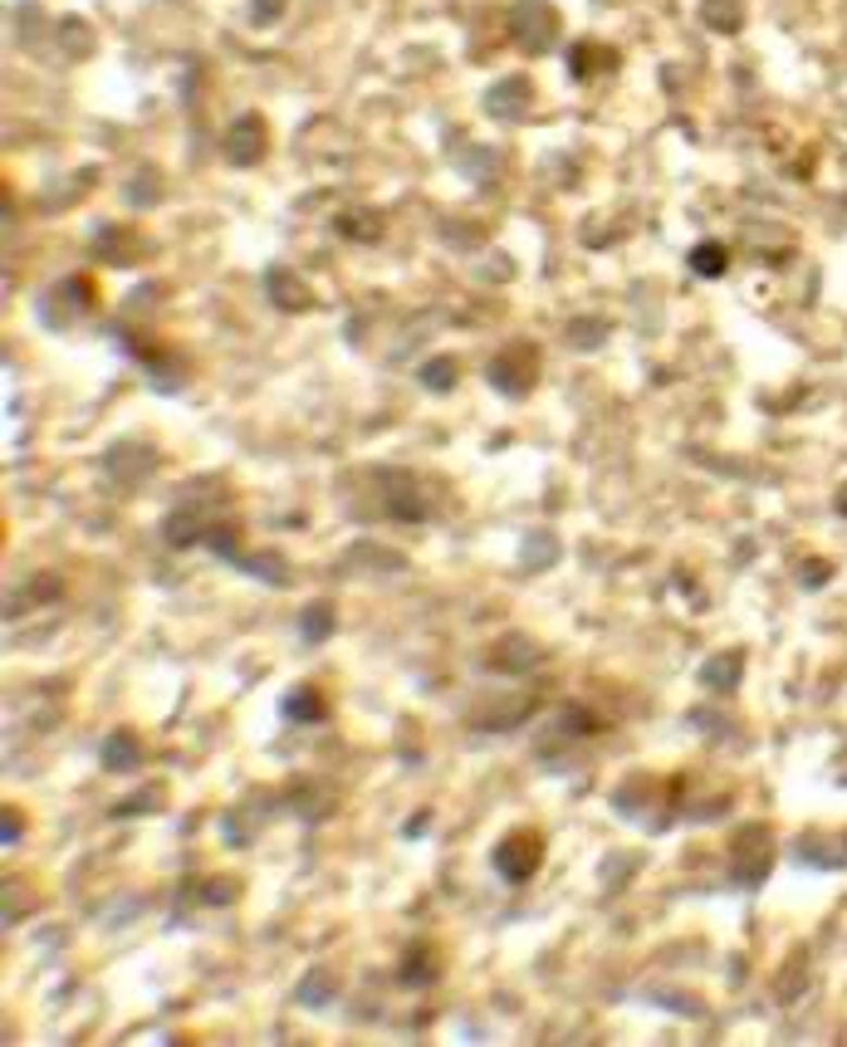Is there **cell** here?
I'll list each match as a JSON object with an SVG mask.
<instances>
[{
    "label": "cell",
    "instance_id": "25",
    "mask_svg": "<svg viewBox=\"0 0 847 1047\" xmlns=\"http://www.w3.org/2000/svg\"><path fill=\"white\" fill-rule=\"evenodd\" d=\"M553 558H559V538H553L549 528H539V534L524 538V568H549Z\"/></svg>",
    "mask_w": 847,
    "mask_h": 1047
},
{
    "label": "cell",
    "instance_id": "6",
    "mask_svg": "<svg viewBox=\"0 0 847 1047\" xmlns=\"http://www.w3.org/2000/svg\"><path fill=\"white\" fill-rule=\"evenodd\" d=\"M530 98H534L530 78L510 74V78H500V84H490V94H485V113L505 117V123H520V117L530 113Z\"/></svg>",
    "mask_w": 847,
    "mask_h": 1047
},
{
    "label": "cell",
    "instance_id": "15",
    "mask_svg": "<svg viewBox=\"0 0 847 1047\" xmlns=\"http://www.w3.org/2000/svg\"><path fill=\"white\" fill-rule=\"evenodd\" d=\"M324 690H314V685H295V690L285 695V720H299V724H319L324 720Z\"/></svg>",
    "mask_w": 847,
    "mask_h": 1047
},
{
    "label": "cell",
    "instance_id": "27",
    "mask_svg": "<svg viewBox=\"0 0 847 1047\" xmlns=\"http://www.w3.org/2000/svg\"><path fill=\"white\" fill-rule=\"evenodd\" d=\"M285 15V0H250V25H275V20Z\"/></svg>",
    "mask_w": 847,
    "mask_h": 1047
},
{
    "label": "cell",
    "instance_id": "14",
    "mask_svg": "<svg viewBox=\"0 0 847 1047\" xmlns=\"http://www.w3.org/2000/svg\"><path fill=\"white\" fill-rule=\"evenodd\" d=\"M265 294H270V303L285 309V313H295V309H304V303H309V289L289 270H270L265 274Z\"/></svg>",
    "mask_w": 847,
    "mask_h": 1047
},
{
    "label": "cell",
    "instance_id": "5",
    "mask_svg": "<svg viewBox=\"0 0 847 1047\" xmlns=\"http://www.w3.org/2000/svg\"><path fill=\"white\" fill-rule=\"evenodd\" d=\"M764 871H769V832L755 822V827L735 832V886H759Z\"/></svg>",
    "mask_w": 847,
    "mask_h": 1047
},
{
    "label": "cell",
    "instance_id": "23",
    "mask_svg": "<svg viewBox=\"0 0 847 1047\" xmlns=\"http://www.w3.org/2000/svg\"><path fill=\"white\" fill-rule=\"evenodd\" d=\"M334 225H338V235H348V240H377V230H383V221H377L373 211H363V205H358V211H344Z\"/></svg>",
    "mask_w": 847,
    "mask_h": 1047
},
{
    "label": "cell",
    "instance_id": "26",
    "mask_svg": "<svg viewBox=\"0 0 847 1047\" xmlns=\"http://www.w3.org/2000/svg\"><path fill=\"white\" fill-rule=\"evenodd\" d=\"M416 377H422L426 391H451L456 387V362L451 358H432V362H422Z\"/></svg>",
    "mask_w": 847,
    "mask_h": 1047
},
{
    "label": "cell",
    "instance_id": "19",
    "mask_svg": "<svg viewBox=\"0 0 847 1047\" xmlns=\"http://www.w3.org/2000/svg\"><path fill=\"white\" fill-rule=\"evenodd\" d=\"M563 338H569L578 352H598L602 342H608V323L602 319H573L569 328H563Z\"/></svg>",
    "mask_w": 847,
    "mask_h": 1047
},
{
    "label": "cell",
    "instance_id": "29",
    "mask_svg": "<svg viewBox=\"0 0 847 1047\" xmlns=\"http://www.w3.org/2000/svg\"><path fill=\"white\" fill-rule=\"evenodd\" d=\"M15 822H21V818H15V812H5V847H15V837H21V827H15Z\"/></svg>",
    "mask_w": 847,
    "mask_h": 1047
},
{
    "label": "cell",
    "instance_id": "28",
    "mask_svg": "<svg viewBox=\"0 0 847 1047\" xmlns=\"http://www.w3.org/2000/svg\"><path fill=\"white\" fill-rule=\"evenodd\" d=\"M804 583H827V568H823V563H808V568H804Z\"/></svg>",
    "mask_w": 847,
    "mask_h": 1047
},
{
    "label": "cell",
    "instance_id": "20",
    "mask_svg": "<svg viewBox=\"0 0 847 1047\" xmlns=\"http://www.w3.org/2000/svg\"><path fill=\"white\" fill-rule=\"evenodd\" d=\"M725 264H730V254H725V245H715V240H706V245L690 250V274H700V279H720Z\"/></svg>",
    "mask_w": 847,
    "mask_h": 1047
},
{
    "label": "cell",
    "instance_id": "11",
    "mask_svg": "<svg viewBox=\"0 0 847 1047\" xmlns=\"http://www.w3.org/2000/svg\"><path fill=\"white\" fill-rule=\"evenodd\" d=\"M99 759H103V769H109V773H128V769H138V763H142V739H138L133 730H113L109 739H103Z\"/></svg>",
    "mask_w": 847,
    "mask_h": 1047
},
{
    "label": "cell",
    "instance_id": "9",
    "mask_svg": "<svg viewBox=\"0 0 847 1047\" xmlns=\"http://www.w3.org/2000/svg\"><path fill=\"white\" fill-rule=\"evenodd\" d=\"M377 479H383V504H387V514L402 519V524H422L426 509H422V499H416L412 479L397 475V470H383Z\"/></svg>",
    "mask_w": 847,
    "mask_h": 1047
},
{
    "label": "cell",
    "instance_id": "7",
    "mask_svg": "<svg viewBox=\"0 0 847 1047\" xmlns=\"http://www.w3.org/2000/svg\"><path fill=\"white\" fill-rule=\"evenodd\" d=\"M211 509H216V504H207V509H191V504L172 509V514L162 519V538H167L172 548H191L197 538L211 534V524H216V514H211Z\"/></svg>",
    "mask_w": 847,
    "mask_h": 1047
},
{
    "label": "cell",
    "instance_id": "24",
    "mask_svg": "<svg viewBox=\"0 0 847 1047\" xmlns=\"http://www.w3.org/2000/svg\"><path fill=\"white\" fill-rule=\"evenodd\" d=\"M123 235H128V230H119V225H103V230H94V254H99V260H109V264H128L133 250L123 245Z\"/></svg>",
    "mask_w": 847,
    "mask_h": 1047
},
{
    "label": "cell",
    "instance_id": "17",
    "mask_svg": "<svg viewBox=\"0 0 847 1047\" xmlns=\"http://www.w3.org/2000/svg\"><path fill=\"white\" fill-rule=\"evenodd\" d=\"M739 661H745L739 651H720V656H710L706 671H700V681H706L710 690H735V685H739Z\"/></svg>",
    "mask_w": 847,
    "mask_h": 1047
},
{
    "label": "cell",
    "instance_id": "4",
    "mask_svg": "<svg viewBox=\"0 0 847 1047\" xmlns=\"http://www.w3.org/2000/svg\"><path fill=\"white\" fill-rule=\"evenodd\" d=\"M152 470H158V450L142 446V440H119V446L103 450V475L113 485H142Z\"/></svg>",
    "mask_w": 847,
    "mask_h": 1047
},
{
    "label": "cell",
    "instance_id": "30",
    "mask_svg": "<svg viewBox=\"0 0 847 1047\" xmlns=\"http://www.w3.org/2000/svg\"><path fill=\"white\" fill-rule=\"evenodd\" d=\"M837 514H847V485L837 489Z\"/></svg>",
    "mask_w": 847,
    "mask_h": 1047
},
{
    "label": "cell",
    "instance_id": "18",
    "mask_svg": "<svg viewBox=\"0 0 847 1047\" xmlns=\"http://www.w3.org/2000/svg\"><path fill=\"white\" fill-rule=\"evenodd\" d=\"M608 64H612V54L598 45H588V39H578V45L569 49V68H573V78H583V84L593 78V68H608Z\"/></svg>",
    "mask_w": 847,
    "mask_h": 1047
},
{
    "label": "cell",
    "instance_id": "22",
    "mask_svg": "<svg viewBox=\"0 0 847 1047\" xmlns=\"http://www.w3.org/2000/svg\"><path fill=\"white\" fill-rule=\"evenodd\" d=\"M236 568H246L250 577H260V583H270V587H285V577H289V568H285V558H279V553H256V558H240Z\"/></svg>",
    "mask_w": 847,
    "mask_h": 1047
},
{
    "label": "cell",
    "instance_id": "16",
    "mask_svg": "<svg viewBox=\"0 0 847 1047\" xmlns=\"http://www.w3.org/2000/svg\"><path fill=\"white\" fill-rule=\"evenodd\" d=\"M299 636H304L309 646L328 641V636H334V602H309L304 612H299Z\"/></svg>",
    "mask_w": 847,
    "mask_h": 1047
},
{
    "label": "cell",
    "instance_id": "21",
    "mask_svg": "<svg viewBox=\"0 0 847 1047\" xmlns=\"http://www.w3.org/2000/svg\"><path fill=\"white\" fill-rule=\"evenodd\" d=\"M334 994H338V988H334V979H328L324 969H309L304 984L295 988V998H299L304 1008H324V1004H334Z\"/></svg>",
    "mask_w": 847,
    "mask_h": 1047
},
{
    "label": "cell",
    "instance_id": "12",
    "mask_svg": "<svg viewBox=\"0 0 847 1047\" xmlns=\"http://www.w3.org/2000/svg\"><path fill=\"white\" fill-rule=\"evenodd\" d=\"M436 974H441V955H436L426 939H416V945L402 955V984L426 988V984H436Z\"/></svg>",
    "mask_w": 847,
    "mask_h": 1047
},
{
    "label": "cell",
    "instance_id": "1",
    "mask_svg": "<svg viewBox=\"0 0 847 1047\" xmlns=\"http://www.w3.org/2000/svg\"><path fill=\"white\" fill-rule=\"evenodd\" d=\"M534 377H539V348H534V342H510V348L495 352L490 367H485V382H490L495 391H505V397H524V391L534 387Z\"/></svg>",
    "mask_w": 847,
    "mask_h": 1047
},
{
    "label": "cell",
    "instance_id": "8",
    "mask_svg": "<svg viewBox=\"0 0 847 1047\" xmlns=\"http://www.w3.org/2000/svg\"><path fill=\"white\" fill-rule=\"evenodd\" d=\"M260 152H265V123H260V113H240L226 127V157L236 166H250L260 162Z\"/></svg>",
    "mask_w": 847,
    "mask_h": 1047
},
{
    "label": "cell",
    "instance_id": "2",
    "mask_svg": "<svg viewBox=\"0 0 847 1047\" xmlns=\"http://www.w3.org/2000/svg\"><path fill=\"white\" fill-rule=\"evenodd\" d=\"M510 39L530 54H544V49L559 39V15H553L549 0H520L510 10Z\"/></svg>",
    "mask_w": 847,
    "mask_h": 1047
},
{
    "label": "cell",
    "instance_id": "13",
    "mask_svg": "<svg viewBox=\"0 0 847 1047\" xmlns=\"http://www.w3.org/2000/svg\"><path fill=\"white\" fill-rule=\"evenodd\" d=\"M534 656H539V646H534L530 636H505V641L490 651V671H510V675H520V671H530Z\"/></svg>",
    "mask_w": 847,
    "mask_h": 1047
},
{
    "label": "cell",
    "instance_id": "10",
    "mask_svg": "<svg viewBox=\"0 0 847 1047\" xmlns=\"http://www.w3.org/2000/svg\"><path fill=\"white\" fill-rule=\"evenodd\" d=\"M794 857L808 861V867H847V837H823V832H813V837H798V842H794Z\"/></svg>",
    "mask_w": 847,
    "mask_h": 1047
},
{
    "label": "cell",
    "instance_id": "3",
    "mask_svg": "<svg viewBox=\"0 0 847 1047\" xmlns=\"http://www.w3.org/2000/svg\"><path fill=\"white\" fill-rule=\"evenodd\" d=\"M539 857H544V842L534 837V832H510V837H500L490 851L495 871H500L510 886H524V881L539 871Z\"/></svg>",
    "mask_w": 847,
    "mask_h": 1047
}]
</instances>
